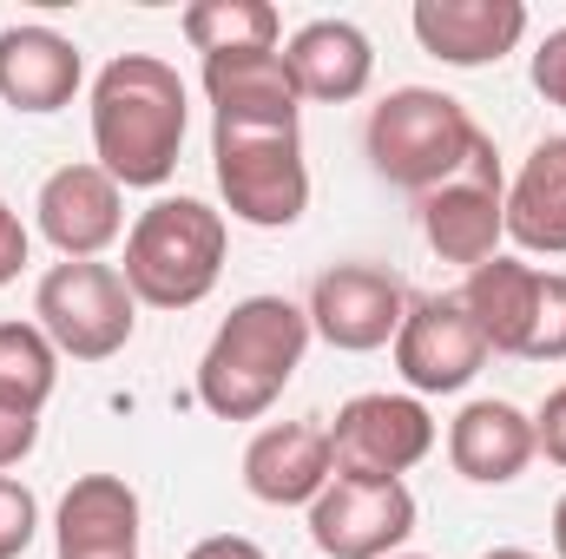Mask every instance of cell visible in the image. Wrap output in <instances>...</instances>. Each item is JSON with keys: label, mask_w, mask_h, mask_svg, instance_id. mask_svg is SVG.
Returning a JSON list of instances; mask_svg holds the SVG:
<instances>
[{"label": "cell", "mask_w": 566, "mask_h": 559, "mask_svg": "<svg viewBox=\"0 0 566 559\" xmlns=\"http://www.w3.org/2000/svg\"><path fill=\"white\" fill-rule=\"evenodd\" d=\"M185 80L158 53H119L93 80V151L119 191H158L185 145Z\"/></svg>", "instance_id": "obj_1"}, {"label": "cell", "mask_w": 566, "mask_h": 559, "mask_svg": "<svg viewBox=\"0 0 566 559\" xmlns=\"http://www.w3.org/2000/svg\"><path fill=\"white\" fill-rule=\"evenodd\" d=\"M303 349L310 309H296L290 296H244L198 362V402L218 421H258L303 369Z\"/></svg>", "instance_id": "obj_2"}, {"label": "cell", "mask_w": 566, "mask_h": 559, "mask_svg": "<svg viewBox=\"0 0 566 559\" xmlns=\"http://www.w3.org/2000/svg\"><path fill=\"white\" fill-rule=\"evenodd\" d=\"M224 211H211L205 198H158L126 231L119 277L145 309H191L224 277Z\"/></svg>", "instance_id": "obj_3"}, {"label": "cell", "mask_w": 566, "mask_h": 559, "mask_svg": "<svg viewBox=\"0 0 566 559\" xmlns=\"http://www.w3.org/2000/svg\"><path fill=\"white\" fill-rule=\"evenodd\" d=\"M474 151H481V126L468 119L461 99H448L434 86H396L369 113V165L416 198L461 178Z\"/></svg>", "instance_id": "obj_4"}, {"label": "cell", "mask_w": 566, "mask_h": 559, "mask_svg": "<svg viewBox=\"0 0 566 559\" xmlns=\"http://www.w3.org/2000/svg\"><path fill=\"white\" fill-rule=\"evenodd\" d=\"M211 165L218 191L238 224L258 231H290L310 211V165H303V133L296 126H211Z\"/></svg>", "instance_id": "obj_5"}, {"label": "cell", "mask_w": 566, "mask_h": 559, "mask_svg": "<svg viewBox=\"0 0 566 559\" xmlns=\"http://www.w3.org/2000/svg\"><path fill=\"white\" fill-rule=\"evenodd\" d=\"M33 316L46 329V342L73 362H106L133 342L139 329V296L113 264H53L33 289Z\"/></svg>", "instance_id": "obj_6"}, {"label": "cell", "mask_w": 566, "mask_h": 559, "mask_svg": "<svg viewBox=\"0 0 566 559\" xmlns=\"http://www.w3.org/2000/svg\"><path fill=\"white\" fill-rule=\"evenodd\" d=\"M409 534H416V494L402 481L336 474L310 500V540L323 559H396Z\"/></svg>", "instance_id": "obj_7"}, {"label": "cell", "mask_w": 566, "mask_h": 559, "mask_svg": "<svg viewBox=\"0 0 566 559\" xmlns=\"http://www.w3.org/2000/svg\"><path fill=\"white\" fill-rule=\"evenodd\" d=\"M422 238L441 264L481 271L488 257H501V238H507V184H501V165H494V145L488 139L468 158L461 178L434 184L422 198Z\"/></svg>", "instance_id": "obj_8"}, {"label": "cell", "mask_w": 566, "mask_h": 559, "mask_svg": "<svg viewBox=\"0 0 566 559\" xmlns=\"http://www.w3.org/2000/svg\"><path fill=\"white\" fill-rule=\"evenodd\" d=\"M434 447V415L416 395H356L336 409L329 428V454L336 474H363V481H402L409 467H422Z\"/></svg>", "instance_id": "obj_9"}, {"label": "cell", "mask_w": 566, "mask_h": 559, "mask_svg": "<svg viewBox=\"0 0 566 559\" xmlns=\"http://www.w3.org/2000/svg\"><path fill=\"white\" fill-rule=\"evenodd\" d=\"M409 316V289L382 264H336L310 283V336H323L343 356H369L396 342Z\"/></svg>", "instance_id": "obj_10"}, {"label": "cell", "mask_w": 566, "mask_h": 559, "mask_svg": "<svg viewBox=\"0 0 566 559\" xmlns=\"http://www.w3.org/2000/svg\"><path fill=\"white\" fill-rule=\"evenodd\" d=\"M488 362V342L468 316L461 296H422L409 303L402 329H396V369L416 395H454L481 376Z\"/></svg>", "instance_id": "obj_11"}, {"label": "cell", "mask_w": 566, "mask_h": 559, "mask_svg": "<svg viewBox=\"0 0 566 559\" xmlns=\"http://www.w3.org/2000/svg\"><path fill=\"white\" fill-rule=\"evenodd\" d=\"M33 211H40V238H46L66 264H93V257L113 251L119 231H126V191H119L99 165H60V171L40 184Z\"/></svg>", "instance_id": "obj_12"}, {"label": "cell", "mask_w": 566, "mask_h": 559, "mask_svg": "<svg viewBox=\"0 0 566 559\" xmlns=\"http://www.w3.org/2000/svg\"><path fill=\"white\" fill-rule=\"evenodd\" d=\"M409 27L422 53H434L441 66H494L521 46L527 7L521 0H416Z\"/></svg>", "instance_id": "obj_13"}, {"label": "cell", "mask_w": 566, "mask_h": 559, "mask_svg": "<svg viewBox=\"0 0 566 559\" xmlns=\"http://www.w3.org/2000/svg\"><path fill=\"white\" fill-rule=\"evenodd\" d=\"M336 481V454H329V428L310 421H277L244 447V487L264 507H310L323 487Z\"/></svg>", "instance_id": "obj_14"}, {"label": "cell", "mask_w": 566, "mask_h": 559, "mask_svg": "<svg viewBox=\"0 0 566 559\" xmlns=\"http://www.w3.org/2000/svg\"><path fill=\"white\" fill-rule=\"evenodd\" d=\"M283 66L296 80V99H323V106H349L369 93L376 80V46L356 20H310L290 33Z\"/></svg>", "instance_id": "obj_15"}, {"label": "cell", "mask_w": 566, "mask_h": 559, "mask_svg": "<svg viewBox=\"0 0 566 559\" xmlns=\"http://www.w3.org/2000/svg\"><path fill=\"white\" fill-rule=\"evenodd\" d=\"M80 80H86V60L66 33H53L40 20L0 33V99L13 113H60V106H73Z\"/></svg>", "instance_id": "obj_16"}, {"label": "cell", "mask_w": 566, "mask_h": 559, "mask_svg": "<svg viewBox=\"0 0 566 559\" xmlns=\"http://www.w3.org/2000/svg\"><path fill=\"white\" fill-rule=\"evenodd\" d=\"M60 559H139V494L119 474H80L53 520Z\"/></svg>", "instance_id": "obj_17"}, {"label": "cell", "mask_w": 566, "mask_h": 559, "mask_svg": "<svg viewBox=\"0 0 566 559\" xmlns=\"http://www.w3.org/2000/svg\"><path fill=\"white\" fill-rule=\"evenodd\" d=\"M534 454H541L534 447V415H521L514 402H468L461 415L448 421V461L474 487L521 481Z\"/></svg>", "instance_id": "obj_18"}, {"label": "cell", "mask_w": 566, "mask_h": 559, "mask_svg": "<svg viewBox=\"0 0 566 559\" xmlns=\"http://www.w3.org/2000/svg\"><path fill=\"white\" fill-rule=\"evenodd\" d=\"M541 283H547V271H534V264H521V257H488V264L468 277L461 303H468V316H474L488 356H521V362H527L534 316H541Z\"/></svg>", "instance_id": "obj_19"}, {"label": "cell", "mask_w": 566, "mask_h": 559, "mask_svg": "<svg viewBox=\"0 0 566 559\" xmlns=\"http://www.w3.org/2000/svg\"><path fill=\"white\" fill-rule=\"evenodd\" d=\"M205 93L224 126H296V80L283 53H224L205 60Z\"/></svg>", "instance_id": "obj_20"}, {"label": "cell", "mask_w": 566, "mask_h": 559, "mask_svg": "<svg viewBox=\"0 0 566 559\" xmlns=\"http://www.w3.org/2000/svg\"><path fill=\"white\" fill-rule=\"evenodd\" d=\"M507 238L527 257H566V139H541L507 184Z\"/></svg>", "instance_id": "obj_21"}, {"label": "cell", "mask_w": 566, "mask_h": 559, "mask_svg": "<svg viewBox=\"0 0 566 559\" xmlns=\"http://www.w3.org/2000/svg\"><path fill=\"white\" fill-rule=\"evenodd\" d=\"M277 7L271 0H198L185 7V40L205 53V60H224V53H277Z\"/></svg>", "instance_id": "obj_22"}, {"label": "cell", "mask_w": 566, "mask_h": 559, "mask_svg": "<svg viewBox=\"0 0 566 559\" xmlns=\"http://www.w3.org/2000/svg\"><path fill=\"white\" fill-rule=\"evenodd\" d=\"M53 382H60V349L46 342V329L40 323H0V395L46 409Z\"/></svg>", "instance_id": "obj_23"}, {"label": "cell", "mask_w": 566, "mask_h": 559, "mask_svg": "<svg viewBox=\"0 0 566 559\" xmlns=\"http://www.w3.org/2000/svg\"><path fill=\"white\" fill-rule=\"evenodd\" d=\"M40 534V500L13 474H0V559H20Z\"/></svg>", "instance_id": "obj_24"}, {"label": "cell", "mask_w": 566, "mask_h": 559, "mask_svg": "<svg viewBox=\"0 0 566 559\" xmlns=\"http://www.w3.org/2000/svg\"><path fill=\"white\" fill-rule=\"evenodd\" d=\"M527 362H566V271H547V283H541V316H534Z\"/></svg>", "instance_id": "obj_25"}, {"label": "cell", "mask_w": 566, "mask_h": 559, "mask_svg": "<svg viewBox=\"0 0 566 559\" xmlns=\"http://www.w3.org/2000/svg\"><path fill=\"white\" fill-rule=\"evenodd\" d=\"M33 441H40V409H27V402L0 395V474H7V467H20V461L33 454Z\"/></svg>", "instance_id": "obj_26"}, {"label": "cell", "mask_w": 566, "mask_h": 559, "mask_svg": "<svg viewBox=\"0 0 566 559\" xmlns=\"http://www.w3.org/2000/svg\"><path fill=\"white\" fill-rule=\"evenodd\" d=\"M534 93L566 113V27H554L541 40V53H534Z\"/></svg>", "instance_id": "obj_27"}, {"label": "cell", "mask_w": 566, "mask_h": 559, "mask_svg": "<svg viewBox=\"0 0 566 559\" xmlns=\"http://www.w3.org/2000/svg\"><path fill=\"white\" fill-rule=\"evenodd\" d=\"M534 447H541L554 467H566V382L541 402V415H534Z\"/></svg>", "instance_id": "obj_28"}, {"label": "cell", "mask_w": 566, "mask_h": 559, "mask_svg": "<svg viewBox=\"0 0 566 559\" xmlns=\"http://www.w3.org/2000/svg\"><path fill=\"white\" fill-rule=\"evenodd\" d=\"M20 264H27V224H20L13 204L0 198V289L20 277Z\"/></svg>", "instance_id": "obj_29"}, {"label": "cell", "mask_w": 566, "mask_h": 559, "mask_svg": "<svg viewBox=\"0 0 566 559\" xmlns=\"http://www.w3.org/2000/svg\"><path fill=\"white\" fill-rule=\"evenodd\" d=\"M185 559H271L258 540H244V534H211V540H198Z\"/></svg>", "instance_id": "obj_30"}, {"label": "cell", "mask_w": 566, "mask_h": 559, "mask_svg": "<svg viewBox=\"0 0 566 559\" xmlns=\"http://www.w3.org/2000/svg\"><path fill=\"white\" fill-rule=\"evenodd\" d=\"M554 553L566 559V494H560V507H554Z\"/></svg>", "instance_id": "obj_31"}, {"label": "cell", "mask_w": 566, "mask_h": 559, "mask_svg": "<svg viewBox=\"0 0 566 559\" xmlns=\"http://www.w3.org/2000/svg\"><path fill=\"white\" fill-rule=\"evenodd\" d=\"M481 559H541V553H527V547H494V553H481Z\"/></svg>", "instance_id": "obj_32"}, {"label": "cell", "mask_w": 566, "mask_h": 559, "mask_svg": "<svg viewBox=\"0 0 566 559\" xmlns=\"http://www.w3.org/2000/svg\"><path fill=\"white\" fill-rule=\"evenodd\" d=\"M396 559H422V553H396Z\"/></svg>", "instance_id": "obj_33"}]
</instances>
